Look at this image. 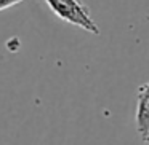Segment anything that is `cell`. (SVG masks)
<instances>
[{
  "label": "cell",
  "instance_id": "obj_1",
  "mask_svg": "<svg viewBox=\"0 0 149 145\" xmlns=\"http://www.w3.org/2000/svg\"><path fill=\"white\" fill-rule=\"evenodd\" d=\"M56 18L63 23L87 30L88 34L100 35V27L90 13V8L82 0H43Z\"/></svg>",
  "mask_w": 149,
  "mask_h": 145
},
{
  "label": "cell",
  "instance_id": "obj_2",
  "mask_svg": "<svg viewBox=\"0 0 149 145\" xmlns=\"http://www.w3.org/2000/svg\"><path fill=\"white\" fill-rule=\"evenodd\" d=\"M135 124L141 142L149 145V81L143 83L136 93Z\"/></svg>",
  "mask_w": 149,
  "mask_h": 145
},
{
  "label": "cell",
  "instance_id": "obj_3",
  "mask_svg": "<svg viewBox=\"0 0 149 145\" xmlns=\"http://www.w3.org/2000/svg\"><path fill=\"white\" fill-rule=\"evenodd\" d=\"M21 2H24V0H0V13L11 7H15V5L21 3Z\"/></svg>",
  "mask_w": 149,
  "mask_h": 145
}]
</instances>
